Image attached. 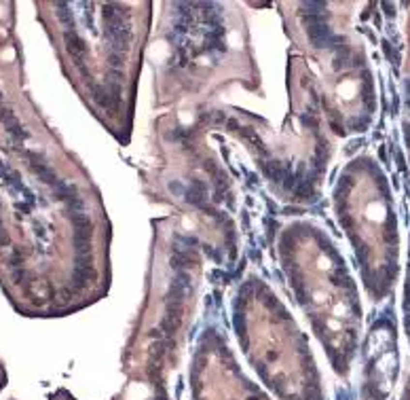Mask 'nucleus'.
<instances>
[{"instance_id": "6", "label": "nucleus", "mask_w": 410, "mask_h": 400, "mask_svg": "<svg viewBox=\"0 0 410 400\" xmlns=\"http://www.w3.org/2000/svg\"><path fill=\"white\" fill-rule=\"evenodd\" d=\"M408 91H410V80H408Z\"/></svg>"}, {"instance_id": "2", "label": "nucleus", "mask_w": 410, "mask_h": 400, "mask_svg": "<svg viewBox=\"0 0 410 400\" xmlns=\"http://www.w3.org/2000/svg\"><path fill=\"white\" fill-rule=\"evenodd\" d=\"M30 167L38 174V178H43L47 184H53V187H55V184L60 182V180H57V176H55V172L51 170V167L45 163V161H40L36 157H30Z\"/></svg>"}, {"instance_id": "1", "label": "nucleus", "mask_w": 410, "mask_h": 400, "mask_svg": "<svg viewBox=\"0 0 410 400\" xmlns=\"http://www.w3.org/2000/svg\"><path fill=\"white\" fill-rule=\"evenodd\" d=\"M216 367L218 368L212 375H201L199 400H260L245 381H237L227 364L216 362Z\"/></svg>"}, {"instance_id": "3", "label": "nucleus", "mask_w": 410, "mask_h": 400, "mask_svg": "<svg viewBox=\"0 0 410 400\" xmlns=\"http://www.w3.org/2000/svg\"><path fill=\"white\" fill-rule=\"evenodd\" d=\"M66 47L70 51V55H74L76 60H83L85 55V45L74 32H66Z\"/></svg>"}, {"instance_id": "5", "label": "nucleus", "mask_w": 410, "mask_h": 400, "mask_svg": "<svg viewBox=\"0 0 410 400\" xmlns=\"http://www.w3.org/2000/svg\"><path fill=\"white\" fill-rule=\"evenodd\" d=\"M0 229H2V220H0Z\"/></svg>"}, {"instance_id": "4", "label": "nucleus", "mask_w": 410, "mask_h": 400, "mask_svg": "<svg viewBox=\"0 0 410 400\" xmlns=\"http://www.w3.org/2000/svg\"><path fill=\"white\" fill-rule=\"evenodd\" d=\"M406 140H408V144H410V125H406Z\"/></svg>"}]
</instances>
